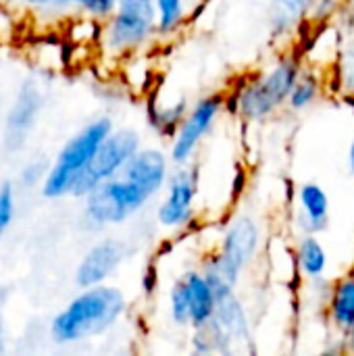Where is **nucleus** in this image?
<instances>
[{"mask_svg":"<svg viewBox=\"0 0 354 356\" xmlns=\"http://www.w3.org/2000/svg\"><path fill=\"white\" fill-rule=\"evenodd\" d=\"M123 313L125 296L121 290L104 284L83 288V292L52 319L50 332L58 344L83 342L111 330Z\"/></svg>","mask_w":354,"mask_h":356,"instance_id":"obj_1","label":"nucleus"},{"mask_svg":"<svg viewBox=\"0 0 354 356\" xmlns=\"http://www.w3.org/2000/svg\"><path fill=\"white\" fill-rule=\"evenodd\" d=\"M113 131L111 117H98L88 123L77 136H73L56 156V163L44 177L42 194L46 198H61L71 194L75 177L90 165L100 144Z\"/></svg>","mask_w":354,"mask_h":356,"instance_id":"obj_2","label":"nucleus"},{"mask_svg":"<svg viewBox=\"0 0 354 356\" xmlns=\"http://www.w3.org/2000/svg\"><path fill=\"white\" fill-rule=\"evenodd\" d=\"M300 63L294 56H284L277 65H273L267 73L252 79L242 88L236 111L246 121H261L275 113L284 102H288L290 92L300 77Z\"/></svg>","mask_w":354,"mask_h":356,"instance_id":"obj_3","label":"nucleus"},{"mask_svg":"<svg viewBox=\"0 0 354 356\" xmlns=\"http://www.w3.org/2000/svg\"><path fill=\"white\" fill-rule=\"evenodd\" d=\"M156 31L154 0H119L102 27V44L113 54H129L142 48Z\"/></svg>","mask_w":354,"mask_h":356,"instance_id":"obj_4","label":"nucleus"},{"mask_svg":"<svg viewBox=\"0 0 354 356\" xmlns=\"http://www.w3.org/2000/svg\"><path fill=\"white\" fill-rule=\"evenodd\" d=\"M140 134L134 129H113L100 144L90 165L75 177L71 196L86 198L96 186L108 181L125 169L129 159L140 150Z\"/></svg>","mask_w":354,"mask_h":356,"instance_id":"obj_5","label":"nucleus"},{"mask_svg":"<svg viewBox=\"0 0 354 356\" xmlns=\"http://www.w3.org/2000/svg\"><path fill=\"white\" fill-rule=\"evenodd\" d=\"M148 200L150 196L142 188L117 175L102 181L86 196V219L98 227L119 225L136 215Z\"/></svg>","mask_w":354,"mask_h":356,"instance_id":"obj_6","label":"nucleus"},{"mask_svg":"<svg viewBox=\"0 0 354 356\" xmlns=\"http://www.w3.org/2000/svg\"><path fill=\"white\" fill-rule=\"evenodd\" d=\"M225 106L223 96H207L202 100H198L190 113L184 117L182 125L177 127L173 142H171V150H169V159L173 165H188L190 159L194 156V152L198 150L200 142L204 140V136L211 131L213 123L217 121V117L221 115Z\"/></svg>","mask_w":354,"mask_h":356,"instance_id":"obj_7","label":"nucleus"},{"mask_svg":"<svg viewBox=\"0 0 354 356\" xmlns=\"http://www.w3.org/2000/svg\"><path fill=\"white\" fill-rule=\"evenodd\" d=\"M196 188H198L196 173L186 165H179V169L169 175L167 194L156 213L159 223L163 227L177 229V227H186L192 221Z\"/></svg>","mask_w":354,"mask_h":356,"instance_id":"obj_8","label":"nucleus"},{"mask_svg":"<svg viewBox=\"0 0 354 356\" xmlns=\"http://www.w3.org/2000/svg\"><path fill=\"white\" fill-rule=\"evenodd\" d=\"M42 104L44 98L40 88L33 81H25L4 121V144L8 148H19L25 142L42 111Z\"/></svg>","mask_w":354,"mask_h":356,"instance_id":"obj_9","label":"nucleus"},{"mask_svg":"<svg viewBox=\"0 0 354 356\" xmlns=\"http://www.w3.org/2000/svg\"><path fill=\"white\" fill-rule=\"evenodd\" d=\"M169 161L171 159L159 148H140L129 159L121 175L152 198L169 181Z\"/></svg>","mask_w":354,"mask_h":356,"instance_id":"obj_10","label":"nucleus"},{"mask_svg":"<svg viewBox=\"0 0 354 356\" xmlns=\"http://www.w3.org/2000/svg\"><path fill=\"white\" fill-rule=\"evenodd\" d=\"M125 259V246L119 240H102L94 244L75 271V282L79 288H92L104 284L106 277L113 275V271L121 265Z\"/></svg>","mask_w":354,"mask_h":356,"instance_id":"obj_11","label":"nucleus"},{"mask_svg":"<svg viewBox=\"0 0 354 356\" xmlns=\"http://www.w3.org/2000/svg\"><path fill=\"white\" fill-rule=\"evenodd\" d=\"M259 246H261V229L257 221L248 215H240L227 225L219 252L232 265L244 269L257 257Z\"/></svg>","mask_w":354,"mask_h":356,"instance_id":"obj_12","label":"nucleus"},{"mask_svg":"<svg viewBox=\"0 0 354 356\" xmlns=\"http://www.w3.org/2000/svg\"><path fill=\"white\" fill-rule=\"evenodd\" d=\"M215 338L217 350H227V346L232 342H242L248 338V317L246 311L242 307L240 300H236L234 296L219 300L215 319L207 325Z\"/></svg>","mask_w":354,"mask_h":356,"instance_id":"obj_13","label":"nucleus"},{"mask_svg":"<svg viewBox=\"0 0 354 356\" xmlns=\"http://www.w3.org/2000/svg\"><path fill=\"white\" fill-rule=\"evenodd\" d=\"M298 215L296 225L305 234H317L328 227L330 221V198L319 184H303L296 192Z\"/></svg>","mask_w":354,"mask_h":356,"instance_id":"obj_14","label":"nucleus"},{"mask_svg":"<svg viewBox=\"0 0 354 356\" xmlns=\"http://www.w3.org/2000/svg\"><path fill=\"white\" fill-rule=\"evenodd\" d=\"M182 280L188 290V300H190V311H192V327L194 330L207 327L215 319V313L219 307V298H217L213 286L209 284V280L204 277L202 271H188Z\"/></svg>","mask_w":354,"mask_h":356,"instance_id":"obj_15","label":"nucleus"},{"mask_svg":"<svg viewBox=\"0 0 354 356\" xmlns=\"http://www.w3.org/2000/svg\"><path fill=\"white\" fill-rule=\"evenodd\" d=\"M315 0H273L269 6V25L275 35L288 33L313 13Z\"/></svg>","mask_w":354,"mask_h":356,"instance_id":"obj_16","label":"nucleus"},{"mask_svg":"<svg viewBox=\"0 0 354 356\" xmlns=\"http://www.w3.org/2000/svg\"><path fill=\"white\" fill-rule=\"evenodd\" d=\"M240 271L236 265H232L221 252L209 257L202 265V273L209 280V284L213 286L215 294L219 300H225L230 296H234V290L238 286L240 280Z\"/></svg>","mask_w":354,"mask_h":356,"instance_id":"obj_17","label":"nucleus"},{"mask_svg":"<svg viewBox=\"0 0 354 356\" xmlns=\"http://www.w3.org/2000/svg\"><path fill=\"white\" fill-rule=\"evenodd\" d=\"M330 319L332 323L342 330L348 332L354 327V275L344 277L342 282L336 284V288L332 290L330 296Z\"/></svg>","mask_w":354,"mask_h":356,"instance_id":"obj_18","label":"nucleus"},{"mask_svg":"<svg viewBox=\"0 0 354 356\" xmlns=\"http://www.w3.org/2000/svg\"><path fill=\"white\" fill-rule=\"evenodd\" d=\"M296 261H298L303 275H307L311 280L323 277V273L328 269V252H325L323 244L315 238V234H307L305 238H300V242L296 246Z\"/></svg>","mask_w":354,"mask_h":356,"instance_id":"obj_19","label":"nucleus"},{"mask_svg":"<svg viewBox=\"0 0 354 356\" xmlns=\"http://www.w3.org/2000/svg\"><path fill=\"white\" fill-rule=\"evenodd\" d=\"M154 13H156V33L171 35L184 25L186 2L184 0H154Z\"/></svg>","mask_w":354,"mask_h":356,"instance_id":"obj_20","label":"nucleus"},{"mask_svg":"<svg viewBox=\"0 0 354 356\" xmlns=\"http://www.w3.org/2000/svg\"><path fill=\"white\" fill-rule=\"evenodd\" d=\"M186 111H188L186 100H179L173 106H159V108L150 106V125H154L163 136H175L177 127L186 117Z\"/></svg>","mask_w":354,"mask_h":356,"instance_id":"obj_21","label":"nucleus"},{"mask_svg":"<svg viewBox=\"0 0 354 356\" xmlns=\"http://www.w3.org/2000/svg\"><path fill=\"white\" fill-rule=\"evenodd\" d=\"M319 77L313 75V73H300V77L296 79L292 92H290V98H288V104L292 111H303L307 108L319 94Z\"/></svg>","mask_w":354,"mask_h":356,"instance_id":"obj_22","label":"nucleus"},{"mask_svg":"<svg viewBox=\"0 0 354 356\" xmlns=\"http://www.w3.org/2000/svg\"><path fill=\"white\" fill-rule=\"evenodd\" d=\"M169 315L171 321L177 327H188L192 325V311H190V300H188V290L184 280H179L169 294Z\"/></svg>","mask_w":354,"mask_h":356,"instance_id":"obj_23","label":"nucleus"},{"mask_svg":"<svg viewBox=\"0 0 354 356\" xmlns=\"http://www.w3.org/2000/svg\"><path fill=\"white\" fill-rule=\"evenodd\" d=\"M117 4H119V0H54L52 6H56V8L75 6L83 15L94 17L98 21H104V19H108L115 13Z\"/></svg>","mask_w":354,"mask_h":356,"instance_id":"obj_24","label":"nucleus"},{"mask_svg":"<svg viewBox=\"0 0 354 356\" xmlns=\"http://www.w3.org/2000/svg\"><path fill=\"white\" fill-rule=\"evenodd\" d=\"M13 215H15V192L10 184H4L0 188V238L8 229Z\"/></svg>","mask_w":354,"mask_h":356,"instance_id":"obj_25","label":"nucleus"},{"mask_svg":"<svg viewBox=\"0 0 354 356\" xmlns=\"http://www.w3.org/2000/svg\"><path fill=\"white\" fill-rule=\"evenodd\" d=\"M342 86L348 94H354V46L344 54L342 58V71H340Z\"/></svg>","mask_w":354,"mask_h":356,"instance_id":"obj_26","label":"nucleus"},{"mask_svg":"<svg viewBox=\"0 0 354 356\" xmlns=\"http://www.w3.org/2000/svg\"><path fill=\"white\" fill-rule=\"evenodd\" d=\"M336 10H338V0H315L311 17L315 21H328L336 15Z\"/></svg>","mask_w":354,"mask_h":356,"instance_id":"obj_27","label":"nucleus"},{"mask_svg":"<svg viewBox=\"0 0 354 356\" xmlns=\"http://www.w3.org/2000/svg\"><path fill=\"white\" fill-rule=\"evenodd\" d=\"M46 177V171H44V165L42 163H33V165H27L23 169V175H21V181L23 186H35L40 179Z\"/></svg>","mask_w":354,"mask_h":356,"instance_id":"obj_28","label":"nucleus"},{"mask_svg":"<svg viewBox=\"0 0 354 356\" xmlns=\"http://www.w3.org/2000/svg\"><path fill=\"white\" fill-rule=\"evenodd\" d=\"M21 2L27 6H33V8H46V6L54 4V0H21Z\"/></svg>","mask_w":354,"mask_h":356,"instance_id":"obj_29","label":"nucleus"},{"mask_svg":"<svg viewBox=\"0 0 354 356\" xmlns=\"http://www.w3.org/2000/svg\"><path fill=\"white\" fill-rule=\"evenodd\" d=\"M344 344H346L348 350H354V327L348 330V332H344Z\"/></svg>","mask_w":354,"mask_h":356,"instance_id":"obj_30","label":"nucleus"},{"mask_svg":"<svg viewBox=\"0 0 354 356\" xmlns=\"http://www.w3.org/2000/svg\"><path fill=\"white\" fill-rule=\"evenodd\" d=\"M348 165H351V173H353L354 177V138L353 142H351V148H348Z\"/></svg>","mask_w":354,"mask_h":356,"instance_id":"obj_31","label":"nucleus"},{"mask_svg":"<svg viewBox=\"0 0 354 356\" xmlns=\"http://www.w3.org/2000/svg\"><path fill=\"white\" fill-rule=\"evenodd\" d=\"M353 15H354V2H353Z\"/></svg>","mask_w":354,"mask_h":356,"instance_id":"obj_32","label":"nucleus"}]
</instances>
